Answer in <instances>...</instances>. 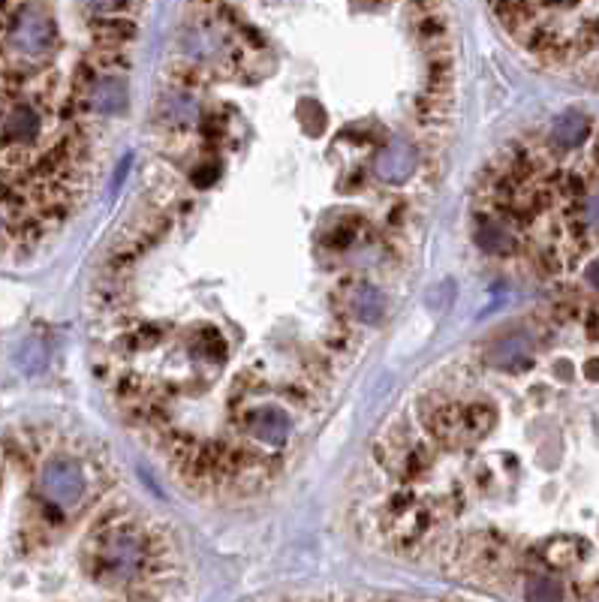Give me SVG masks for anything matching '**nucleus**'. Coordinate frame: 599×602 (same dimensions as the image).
Segmentation results:
<instances>
[{
    "label": "nucleus",
    "mask_w": 599,
    "mask_h": 602,
    "mask_svg": "<svg viewBox=\"0 0 599 602\" xmlns=\"http://www.w3.org/2000/svg\"><path fill=\"white\" fill-rule=\"evenodd\" d=\"M0 133L13 145H34L43 133V115L34 103H10L0 115Z\"/></svg>",
    "instance_id": "0eeeda50"
},
{
    "label": "nucleus",
    "mask_w": 599,
    "mask_h": 602,
    "mask_svg": "<svg viewBox=\"0 0 599 602\" xmlns=\"http://www.w3.org/2000/svg\"><path fill=\"white\" fill-rule=\"evenodd\" d=\"M575 235H581V238H599V190L581 196L578 217H575Z\"/></svg>",
    "instance_id": "dca6fc26"
},
{
    "label": "nucleus",
    "mask_w": 599,
    "mask_h": 602,
    "mask_svg": "<svg viewBox=\"0 0 599 602\" xmlns=\"http://www.w3.org/2000/svg\"><path fill=\"white\" fill-rule=\"evenodd\" d=\"M127 82L124 76L118 73H106V76H97L91 82V88L85 91V106L97 115H121L127 109Z\"/></svg>",
    "instance_id": "1a4fd4ad"
},
{
    "label": "nucleus",
    "mask_w": 599,
    "mask_h": 602,
    "mask_svg": "<svg viewBox=\"0 0 599 602\" xmlns=\"http://www.w3.org/2000/svg\"><path fill=\"white\" fill-rule=\"evenodd\" d=\"M431 527H434V512L410 488H401L383 509V530L401 548L419 545L431 533Z\"/></svg>",
    "instance_id": "f03ea898"
},
{
    "label": "nucleus",
    "mask_w": 599,
    "mask_h": 602,
    "mask_svg": "<svg viewBox=\"0 0 599 602\" xmlns=\"http://www.w3.org/2000/svg\"><path fill=\"white\" fill-rule=\"evenodd\" d=\"M82 4H85V10H91L97 19H103V16H118L121 10H127L130 0H82Z\"/></svg>",
    "instance_id": "6ab92c4d"
},
{
    "label": "nucleus",
    "mask_w": 599,
    "mask_h": 602,
    "mask_svg": "<svg viewBox=\"0 0 599 602\" xmlns=\"http://www.w3.org/2000/svg\"><path fill=\"white\" fill-rule=\"evenodd\" d=\"M485 362L497 371H524L533 365V344L524 335H506L485 350Z\"/></svg>",
    "instance_id": "9d476101"
},
{
    "label": "nucleus",
    "mask_w": 599,
    "mask_h": 602,
    "mask_svg": "<svg viewBox=\"0 0 599 602\" xmlns=\"http://www.w3.org/2000/svg\"><path fill=\"white\" fill-rule=\"evenodd\" d=\"M292 416L277 407V404H262V407H253L250 413H244V434L256 443H262L265 449H280L289 443L292 437Z\"/></svg>",
    "instance_id": "39448f33"
},
{
    "label": "nucleus",
    "mask_w": 599,
    "mask_h": 602,
    "mask_svg": "<svg viewBox=\"0 0 599 602\" xmlns=\"http://www.w3.org/2000/svg\"><path fill=\"white\" fill-rule=\"evenodd\" d=\"M584 280H587V286H590V289H596V292H599V259H593V262L587 265V271H584Z\"/></svg>",
    "instance_id": "aec40b11"
},
{
    "label": "nucleus",
    "mask_w": 599,
    "mask_h": 602,
    "mask_svg": "<svg viewBox=\"0 0 599 602\" xmlns=\"http://www.w3.org/2000/svg\"><path fill=\"white\" fill-rule=\"evenodd\" d=\"M344 308L353 320L374 326L386 317V295L371 280H353L344 295Z\"/></svg>",
    "instance_id": "6e6552de"
},
{
    "label": "nucleus",
    "mask_w": 599,
    "mask_h": 602,
    "mask_svg": "<svg viewBox=\"0 0 599 602\" xmlns=\"http://www.w3.org/2000/svg\"><path fill=\"white\" fill-rule=\"evenodd\" d=\"M590 136V121L581 112H563L551 124V148L557 151H575Z\"/></svg>",
    "instance_id": "f8f14e48"
},
{
    "label": "nucleus",
    "mask_w": 599,
    "mask_h": 602,
    "mask_svg": "<svg viewBox=\"0 0 599 602\" xmlns=\"http://www.w3.org/2000/svg\"><path fill=\"white\" fill-rule=\"evenodd\" d=\"M416 169H419V151H416V145L401 142V139L383 145L374 160V172L386 184H401L410 175H416Z\"/></svg>",
    "instance_id": "423d86ee"
},
{
    "label": "nucleus",
    "mask_w": 599,
    "mask_h": 602,
    "mask_svg": "<svg viewBox=\"0 0 599 602\" xmlns=\"http://www.w3.org/2000/svg\"><path fill=\"white\" fill-rule=\"evenodd\" d=\"M49 362V353H46V344L43 341H25L16 353V365L25 371V374H40Z\"/></svg>",
    "instance_id": "a211bd4d"
},
{
    "label": "nucleus",
    "mask_w": 599,
    "mask_h": 602,
    "mask_svg": "<svg viewBox=\"0 0 599 602\" xmlns=\"http://www.w3.org/2000/svg\"><path fill=\"white\" fill-rule=\"evenodd\" d=\"M7 46L25 61H43L58 46V28L40 7H22L7 31Z\"/></svg>",
    "instance_id": "7ed1b4c3"
},
{
    "label": "nucleus",
    "mask_w": 599,
    "mask_h": 602,
    "mask_svg": "<svg viewBox=\"0 0 599 602\" xmlns=\"http://www.w3.org/2000/svg\"><path fill=\"white\" fill-rule=\"evenodd\" d=\"M581 554H584V545L572 536H557L542 548V557L551 569H566V566L578 563Z\"/></svg>",
    "instance_id": "4468645a"
},
{
    "label": "nucleus",
    "mask_w": 599,
    "mask_h": 602,
    "mask_svg": "<svg viewBox=\"0 0 599 602\" xmlns=\"http://www.w3.org/2000/svg\"><path fill=\"white\" fill-rule=\"evenodd\" d=\"M85 488V470L73 458H52L40 470V491L55 509H73L85 497Z\"/></svg>",
    "instance_id": "20e7f679"
},
{
    "label": "nucleus",
    "mask_w": 599,
    "mask_h": 602,
    "mask_svg": "<svg viewBox=\"0 0 599 602\" xmlns=\"http://www.w3.org/2000/svg\"><path fill=\"white\" fill-rule=\"evenodd\" d=\"M527 602H563V584L554 575H530L524 581Z\"/></svg>",
    "instance_id": "f3484780"
},
{
    "label": "nucleus",
    "mask_w": 599,
    "mask_h": 602,
    "mask_svg": "<svg viewBox=\"0 0 599 602\" xmlns=\"http://www.w3.org/2000/svg\"><path fill=\"white\" fill-rule=\"evenodd\" d=\"M145 560H148L145 536L127 521H115L100 533H94L85 551V569L103 587L133 584Z\"/></svg>",
    "instance_id": "f257e3e1"
},
{
    "label": "nucleus",
    "mask_w": 599,
    "mask_h": 602,
    "mask_svg": "<svg viewBox=\"0 0 599 602\" xmlns=\"http://www.w3.org/2000/svg\"><path fill=\"white\" fill-rule=\"evenodd\" d=\"M163 118L172 124V127H187V124H193L196 121V115H199V109H196V100L190 97V94H169L166 100H163Z\"/></svg>",
    "instance_id": "2eb2a0df"
},
{
    "label": "nucleus",
    "mask_w": 599,
    "mask_h": 602,
    "mask_svg": "<svg viewBox=\"0 0 599 602\" xmlns=\"http://www.w3.org/2000/svg\"><path fill=\"white\" fill-rule=\"evenodd\" d=\"M473 241L479 250L494 253V256H509L518 247V232L512 229V223L500 220V217H485L473 226Z\"/></svg>",
    "instance_id": "9b49d317"
},
{
    "label": "nucleus",
    "mask_w": 599,
    "mask_h": 602,
    "mask_svg": "<svg viewBox=\"0 0 599 602\" xmlns=\"http://www.w3.org/2000/svg\"><path fill=\"white\" fill-rule=\"evenodd\" d=\"M91 31H94V40H97L103 49H118V46H127L130 40H136V22L121 19V16L94 19Z\"/></svg>",
    "instance_id": "ddd939ff"
},
{
    "label": "nucleus",
    "mask_w": 599,
    "mask_h": 602,
    "mask_svg": "<svg viewBox=\"0 0 599 602\" xmlns=\"http://www.w3.org/2000/svg\"><path fill=\"white\" fill-rule=\"evenodd\" d=\"M377 602H401V599H377Z\"/></svg>",
    "instance_id": "412c9836"
},
{
    "label": "nucleus",
    "mask_w": 599,
    "mask_h": 602,
    "mask_svg": "<svg viewBox=\"0 0 599 602\" xmlns=\"http://www.w3.org/2000/svg\"><path fill=\"white\" fill-rule=\"evenodd\" d=\"M0 226H4V220H0Z\"/></svg>",
    "instance_id": "4be33fe9"
}]
</instances>
